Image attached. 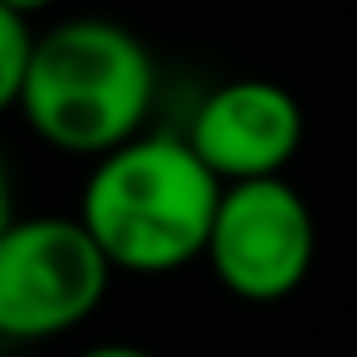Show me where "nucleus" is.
Wrapping results in <instances>:
<instances>
[{"mask_svg":"<svg viewBox=\"0 0 357 357\" xmlns=\"http://www.w3.org/2000/svg\"><path fill=\"white\" fill-rule=\"evenodd\" d=\"M220 191L186 132H137L93 157L79 220L118 274H176L206 255Z\"/></svg>","mask_w":357,"mask_h":357,"instance_id":"f257e3e1","label":"nucleus"},{"mask_svg":"<svg viewBox=\"0 0 357 357\" xmlns=\"http://www.w3.org/2000/svg\"><path fill=\"white\" fill-rule=\"evenodd\" d=\"M157 103V59L118 20L79 15L35 35L20 118L25 128L69 157H103L147 132Z\"/></svg>","mask_w":357,"mask_h":357,"instance_id":"f03ea898","label":"nucleus"},{"mask_svg":"<svg viewBox=\"0 0 357 357\" xmlns=\"http://www.w3.org/2000/svg\"><path fill=\"white\" fill-rule=\"evenodd\" d=\"M113 264L79 215H15L0 235V337L45 342L98 313Z\"/></svg>","mask_w":357,"mask_h":357,"instance_id":"7ed1b4c3","label":"nucleus"},{"mask_svg":"<svg viewBox=\"0 0 357 357\" xmlns=\"http://www.w3.org/2000/svg\"><path fill=\"white\" fill-rule=\"evenodd\" d=\"M201 259L211 264L220 289L245 303L289 298L318 259V225L303 191L284 176L230 181L220 191Z\"/></svg>","mask_w":357,"mask_h":357,"instance_id":"20e7f679","label":"nucleus"},{"mask_svg":"<svg viewBox=\"0 0 357 357\" xmlns=\"http://www.w3.org/2000/svg\"><path fill=\"white\" fill-rule=\"evenodd\" d=\"M186 142L225 186L284 176L303 142V108L274 79H230L196 103Z\"/></svg>","mask_w":357,"mask_h":357,"instance_id":"39448f33","label":"nucleus"},{"mask_svg":"<svg viewBox=\"0 0 357 357\" xmlns=\"http://www.w3.org/2000/svg\"><path fill=\"white\" fill-rule=\"evenodd\" d=\"M30 50H35V30L20 10L0 6V113L20 108V89H25V69H30Z\"/></svg>","mask_w":357,"mask_h":357,"instance_id":"423d86ee","label":"nucleus"},{"mask_svg":"<svg viewBox=\"0 0 357 357\" xmlns=\"http://www.w3.org/2000/svg\"><path fill=\"white\" fill-rule=\"evenodd\" d=\"M10 220H15V181H10V162H6V152H0V235H6Z\"/></svg>","mask_w":357,"mask_h":357,"instance_id":"0eeeda50","label":"nucleus"},{"mask_svg":"<svg viewBox=\"0 0 357 357\" xmlns=\"http://www.w3.org/2000/svg\"><path fill=\"white\" fill-rule=\"evenodd\" d=\"M79 357H157V352H147V347H137V342H93V347H84Z\"/></svg>","mask_w":357,"mask_h":357,"instance_id":"6e6552de","label":"nucleus"},{"mask_svg":"<svg viewBox=\"0 0 357 357\" xmlns=\"http://www.w3.org/2000/svg\"><path fill=\"white\" fill-rule=\"evenodd\" d=\"M0 6H10V10H20V15L30 20V15H40V10H50V6H59V0H0Z\"/></svg>","mask_w":357,"mask_h":357,"instance_id":"1a4fd4ad","label":"nucleus"},{"mask_svg":"<svg viewBox=\"0 0 357 357\" xmlns=\"http://www.w3.org/2000/svg\"><path fill=\"white\" fill-rule=\"evenodd\" d=\"M6 347H10V342H6V337H0V357H6Z\"/></svg>","mask_w":357,"mask_h":357,"instance_id":"9d476101","label":"nucleus"}]
</instances>
